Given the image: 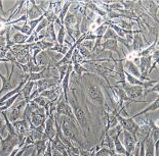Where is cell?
<instances>
[{"instance_id": "obj_1", "label": "cell", "mask_w": 159, "mask_h": 156, "mask_svg": "<svg viewBox=\"0 0 159 156\" xmlns=\"http://www.w3.org/2000/svg\"><path fill=\"white\" fill-rule=\"evenodd\" d=\"M70 92L72 94V98L69 99V104L72 107L74 116L76 118L77 124L79 125L81 133L84 138H87V133H90V123H89V114L85 112V110L80 106L78 98L75 92V88H70Z\"/></svg>"}, {"instance_id": "obj_2", "label": "cell", "mask_w": 159, "mask_h": 156, "mask_svg": "<svg viewBox=\"0 0 159 156\" xmlns=\"http://www.w3.org/2000/svg\"><path fill=\"white\" fill-rule=\"evenodd\" d=\"M82 79L84 83L85 93L87 95V97L89 98V100H91L97 105H99L100 107L104 108V106L106 105V100H105L104 93L101 90V88L89 79V74H82Z\"/></svg>"}, {"instance_id": "obj_3", "label": "cell", "mask_w": 159, "mask_h": 156, "mask_svg": "<svg viewBox=\"0 0 159 156\" xmlns=\"http://www.w3.org/2000/svg\"><path fill=\"white\" fill-rule=\"evenodd\" d=\"M116 117L118 120V124L120 125L121 130L126 131L128 133H130L133 136L138 138V134H139V129H140V124H137L131 116L129 117H123L116 113Z\"/></svg>"}, {"instance_id": "obj_4", "label": "cell", "mask_w": 159, "mask_h": 156, "mask_svg": "<svg viewBox=\"0 0 159 156\" xmlns=\"http://www.w3.org/2000/svg\"><path fill=\"white\" fill-rule=\"evenodd\" d=\"M118 83H121V88L124 90V92L126 93L127 97L131 100V102H134V99L140 98L143 96L144 94V88L141 86H131V85L127 84L126 81H118Z\"/></svg>"}, {"instance_id": "obj_5", "label": "cell", "mask_w": 159, "mask_h": 156, "mask_svg": "<svg viewBox=\"0 0 159 156\" xmlns=\"http://www.w3.org/2000/svg\"><path fill=\"white\" fill-rule=\"evenodd\" d=\"M57 85H60L59 77L46 78V79H41V80L35 82V89L37 90V92H38L40 95L43 91L48 90V89H50V88L57 86Z\"/></svg>"}, {"instance_id": "obj_6", "label": "cell", "mask_w": 159, "mask_h": 156, "mask_svg": "<svg viewBox=\"0 0 159 156\" xmlns=\"http://www.w3.org/2000/svg\"><path fill=\"white\" fill-rule=\"evenodd\" d=\"M77 25V15L75 13H71L68 11V13L66 15V18L64 19L63 26L65 27L66 33L73 39L74 43L76 42L75 38H74L73 34H74V30H75V27Z\"/></svg>"}, {"instance_id": "obj_7", "label": "cell", "mask_w": 159, "mask_h": 156, "mask_svg": "<svg viewBox=\"0 0 159 156\" xmlns=\"http://www.w3.org/2000/svg\"><path fill=\"white\" fill-rule=\"evenodd\" d=\"M123 137H124V148H125V156H131L134 153L136 146L138 144V138L133 136L130 133L126 131H123Z\"/></svg>"}, {"instance_id": "obj_8", "label": "cell", "mask_w": 159, "mask_h": 156, "mask_svg": "<svg viewBox=\"0 0 159 156\" xmlns=\"http://www.w3.org/2000/svg\"><path fill=\"white\" fill-rule=\"evenodd\" d=\"M26 13L28 16V19H30V21L32 19H36V18H40L43 13V11L39 7L36 1H27L26 2Z\"/></svg>"}, {"instance_id": "obj_9", "label": "cell", "mask_w": 159, "mask_h": 156, "mask_svg": "<svg viewBox=\"0 0 159 156\" xmlns=\"http://www.w3.org/2000/svg\"><path fill=\"white\" fill-rule=\"evenodd\" d=\"M44 137L48 141H52L57 135V130H56V125H55V114L49 115L46 118L45 121V128H44Z\"/></svg>"}, {"instance_id": "obj_10", "label": "cell", "mask_w": 159, "mask_h": 156, "mask_svg": "<svg viewBox=\"0 0 159 156\" xmlns=\"http://www.w3.org/2000/svg\"><path fill=\"white\" fill-rule=\"evenodd\" d=\"M25 106H26V102H25V100H23L18 105H16V106H11L8 110H6L8 120H11V123H13V121H16V120H19L20 116H21L23 108H25Z\"/></svg>"}, {"instance_id": "obj_11", "label": "cell", "mask_w": 159, "mask_h": 156, "mask_svg": "<svg viewBox=\"0 0 159 156\" xmlns=\"http://www.w3.org/2000/svg\"><path fill=\"white\" fill-rule=\"evenodd\" d=\"M62 94H63V91H62V87H61V84H60L56 87L50 88L48 90L43 91V92L40 94V96L46 98V99H48L49 101H53L57 99V98H60V96Z\"/></svg>"}, {"instance_id": "obj_12", "label": "cell", "mask_w": 159, "mask_h": 156, "mask_svg": "<svg viewBox=\"0 0 159 156\" xmlns=\"http://www.w3.org/2000/svg\"><path fill=\"white\" fill-rule=\"evenodd\" d=\"M12 124V127L15 129L16 133L18 135H24V136H27V134L31 131L30 129V124L26 120H16L13 121Z\"/></svg>"}, {"instance_id": "obj_13", "label": "cell", "mask_w": 159, "mask_h": 156, "mask_svg": "<svg viewBox=\"0 0 159 156\" xmlns=\"http://www.w3.org/2000/svg\"><path fill=\"white\" fill-rule=\"evenodd\" d=\"M124 62V65H123V70L124 72H126L127 74H131L133 77L137 78V79H141V73H140V70L139 67L134 64L131 60L129 59H125L123 60Z\"/></svg>"}, {"instance_id": "obj_14", "label": "cell", "mask_w": 159, "mask_h": 156, "mask_svg": "<svg viewBox=\"0 0 159 156\" xmlns=\"http://www.w3.org/2000/svg\"><path fill=\"white\" fill-rule=\"evenodd\" d=\"M144 39H143V34L142 33H137L134 35L133 42L130 44L131 47V52H139L141 50L144 49Z\"/></svg>"}, {"instance_id": "obj_15", "label": "cell", "mask_w": 159, "mask_h": 156, "mask_svg": "<svg viewBox=\"0 0 159 156\" xmlns=\"http://www.w3.org/2000/svg\"><path fill=\"white\" fill-rule=\"evenodd\" d=\"M121 132H122V130L120 129V130H118L116 132V135L110 136V137L112 138L113 143H114V151L116 152V153H118V154L125 155V148H124L123 144L121 143V141H120V139H119Z\"/></svg>"}, {"instance_id": "obj_16", "label": "cell", "mask_w": 159, "mask_h": 156, "mask_svg": "<svg viewBox=\"0 0 159 156\" xmlns=\"http://www.w3.org/2000/svg\"><path fill=\"white\" fill-rule=\"evenodd\" d=\"M101 49L102 50H110V51H114L118 54V56H119V59L121 58V53L119 51V47H118V42L116 40H106V41L102 42L101 44Z\"/></svg>"}, {"instance_id": "obj_17", "label": "cell", "mask_w": 159, "mask_h": 156, "mask_svg": "<svg viewBox=\"0 0 159 156\" xmlns=\"http://www.w3.org/2000/svg\"><path fill=\"white\" fill-rule=\"evenodd\" d=\"M50 143H52V150H57V152H60L63 156H68L67 151H66V146L62 141H61V139L59 138V136L57 135H56V137L50 141Z\"/></svg>"}, {"instance_id": "obj_18", "label": "cell", "mask_w": 159, "mask_h": 156, "mask_svg": "<svg viewBox=\"0 0 159 156\" xmlns=\"http://www.w3.org/2000/svg\"><path fill=\"white\" fill-rule=\"evenodd\" d=\"M0 79H1V82H2L1 89H0V95H2V94H4V93L6 94L7 92L13 90L16 86H18L16 84H12L11 82V80L3 76V74H1V72H0Z\"/></svg>"}, {"instance_id": "obj_19", "label": "cell", "mask_w": 159, "mask_h": 156, "mask_svg": "<svg viewBox=\"0 0 159 156\" xmlns=\"http://www.w3.org/2000/svg\"><path fill=\"white\" fill-rule=\"evenodd\" d=\"M156 46H158V37H156V40L152 44H150L148 47H146V48H144L143 50H141V51H139V52H134L136 53V57L140 58V57H146V56L151 55V54L157 49Z\"/></svg>"}, {"instance_id": "obj_20", "label": "cell", "mask_w": 159, "mask_h": 156, "mask_svg": "<svg viewBox=\"0 0 159 156\" xmlns=\"http://www.w3.org/2000/svg\"><path fill=\"white\" fill-rule=\"evenodd\" d=\"M34 87H35V82H32V81H28V82L24 85L21 93L23 95L24 100H25L26 104L29 102V97L31 96V94L33 92V88Z\"/></svg>"}, {"instance_id": "obj_21", "label": "cell", "mask_w": 159, "mask_h": 156, "mask_svg": "<svg viewBox=\"0 0 159 156\" xmlns=\"http://www.w3.org/2000/svg\"><path fill=\"white\" fill-rule=\"evenodd\" d=\"M47 142H48V140L45 138V137H43L42 139H40V140L38 141H36L35 143H34V147H35V151H36V153L37 154H39V155H43V153L45 152L46 150V146H47Z\"/></svg>"}, {"instance_id": "obj_22", "label": "cell", "mask_w": 159, "mask_h": 156, "mask_svg": "<svg viewBox=\"0 0 159 156\" xmlns=\"http://www.w3.org/2000/svg\"><path fill=\"white\" fill-rule=\"evenodd\" d=\"M158 108H159V99H158V97L155 99L153 102H152L149 106L147 107V108H145L144 110H142V111H140V112H138L137 114H134V115H133V117L134 120L136 117H138V116H140V115H143V114H146V113H148V112H150V111H155V110H158Z\"/></svg>"}, {"instance_id": "obj_23", "label": "cell", "mask_w": 159, "mask_h": 156, "mask_svg": "<svg viewBox=\"0 0 159 156\" xmlns=\"http://www.w3.org/2000/svg\"><path fill=\"white\" fill-rule=\"evenodd\" d=\"M28 38H29V36H26V35H24V34L18 32L12 35L11 42L15 44V45H24V44H26V41L28 40Z\"/></svg>"}, {"instance_id": "obj_24", "label": "cell", "mask_w": 159, "mask_h": 156, "mask_svg": "<svg viewBox=\"0 0 159 156\" xmlns=\"http://www.w3.org/2000/svg\"><path fill=\"white\" fill-rule=\"evenodd\" d=\"M72 4H73V2H71V1L64 2L63 7H62V9H61V11L59 12V15H57V18H59V21L61 23V25H63L64 19H65V18H66V15L68 13L70 6L72 5Z\"/></svg>"}, {"instance_id": "obj_25", "label": "cell", "mask_w": 159, "mask_h": 156, "mask_svg": "<svg viewBox=\"0 0 159 156\" xmlns=\"http://www.w3.org/2000/svg\"><path fill=\"white\" fill-rule=\"evenodd\" d=\"M73 70H74V73L77 77H78V80L81 79V77H82L83 74H90L89 70L86 69L85 66L82 65V64L80 63H74L73 64Z\"/></svg>"}, {"instance_id": "obj_26", "label": "cell", "mask_w": 159, "mask_h": 156, "mask_svg": "<svg viewBox=\"0 0 159 156\" xmlns=\"http://www.w3.org/2000/svg\"><path fill=\"white\" fill-rule=\"evenodd\" d=\"M11 29L16 30V31H18L19 33H22V34H24V35H26V36H31L32 33H33L31 31V29H30L29 25L27 23V22L24 23L23 26H21V27H19V26H11Z\"/></svg>"}, {"instance_id": "obj_27", "label": "cell", "mask_w": 159, "mask_h": 156, "mask_svg": "<svg viewBox=\"0 0 159 156\" xmlns=\"http://www.w3.org/2000/svg\"><path fill=\"white\" fill-rule=\"evenodd\" d=\"M57 43H53L52 41H45V40H41V41H38L35 43V45L42 50V51H46L50 48H52L53 46L56 45Z\"/></svg>"}, {"instance_id": "obj_28", "label": "cell", "mask_w": 159, "mask_h": 156, "mask_svg": "<svg viewBox=\"0 0 159 156\" xmlns=\"http://www.w3.org/2000/svg\"><path fill=\"white\" fill-rule=\"evenodd\" d=\"M70 47L68 45H66V44H63V45H60V44H56L55 46L52 47V48L48 49L49 51H52V52H57V53H60V54H63V55H65V54L68 52Z\"/></svg>"}, {"instance_id": "obj_29", "label": "cell", "mask_w": 159, "mask_h": 156, "mask_svg": "<svg viewBox=\"0 0 159 156\" xmlns=\"http://www.w3.org/2000/svg\"><path fill=\"white\" fill-rule=\"evenodd\" d=\"M46 37H50L52 42L57 43V35H56V31H55V23H48V26L46 27Z\"/></svg>"}, {"instance_id": "obj_30", "label": "cell", "mask_w": 159, "mask_h": 156, "mask_svg": "<svg viewBox=\"0 0 159 156\" xmlns=\"http://www.w3.org/2000/svg\"><path fill=\"white\" fill-rule=\"evenodd\" d=\"M66 30H65V27L63 25L60 26V30H59V34L57 36V43L60 44V45H63L64 42H65V38H66Z\"/></svg>"}, {"instance_id": "obj_31", "label": "cell", "mask_w": 159, "mask_h": 156, "mask_svg": "<svg viewBox=\"0 0 159 156\" xmlns=\"http://www.w3.org/2000/svg\"><path fill=\"white\" fill-rule=\"evenodd\" d=\"M45 18V15H44V13L40 16V18H38V19H32V21H28L27 22V23L29 25V27H30V29H31V31L33 32V31H35V29L37 28V26L39 25L40 23H41V21L43 19Z\"/></svg>"}, {"instance_id": "obj_32", "label": "cell", "mask_w": 159, "mask_h": 156, "mask_svg": "<svg viewBox=\"0 0 159 156\" xmlns=\"http://www.w3.org/2000/svg\"><path fill=\"white\" fill-rule=\"evenodd\" d=\"M32 101H34V102L38 105V106H40V107H42V108H44V107H46L47 106V104L49 103V100L48 99H46V98H44V97H42V96H37L36 98H34Z\"/></svg>"}, {"instance_id": "obj_33", "label": "cell", "mask_w": 159, "mask_h": 156, "mask_svg": "<svg viewBox=\"0 0 159 156\" xmlns=\"http://www.w3.org/2000/svg\"><path fill=\"white\" fill-rule=\"evenodd\" d=\"M81 46H83L84 48L90 50V51H93V46H94V41H83L82 43L80 44Z\"/></svg>"}, {"instance_id": "obj_34", "label": "cell", "mask_w": 159, "mask_h": 156, "mask_svg": "<svg viewBox=\"0 0 159 156\" xmlns=\"http://www.w3.org/2000/svg\"><path fill=\"white\" fill-rule=\"evenodd\" d=\"M42 156H52V143L50 141L47 142V146H46V150L43 153Z\"/></svg>"}, {"instance_id": "obj_35", "label": "cell", "mask_w": 159, "mask_h": 156, "mask_svg": "<svg viewBox=\"0 0 159 156\" xmlns=\"http://www.w3.org/2000/svg\"><path fill=\"white\" fill-rule=\"evenodd\" d=\"M134 156H140V142H138L136 149L134 151Z\"/></svg>"}, {"instance_id": "obj_36", "label": "cell", "mask_w": 159, "mask_h": 156, "mask_svg": "<svg viewBox=\"0 0 159 156\" xmlns=\"http://www.w3.org/2000/svg\"><path fill=\"white\" fill-rule=\"evenodd\" d=\"M110 156H123V155L116 153V152H115L114 150H110Z\"/></svg>"}, {"instance_id": "obj_37", "label": "cell", "mask_w": 159, "mask_h": 156, "mask_svg": "<svg viewBox=\"0 0 159 156\" xmlns=\"http://www.w3.org/2000/svg\"><path fill=\"white\" fill-rule=\"evenodd\" d=\"M30 156H42V155H39V154H37V153H36V151L34 150V151H33V153H32L31 155H30Z\"/></svg>"}]
</instances>
